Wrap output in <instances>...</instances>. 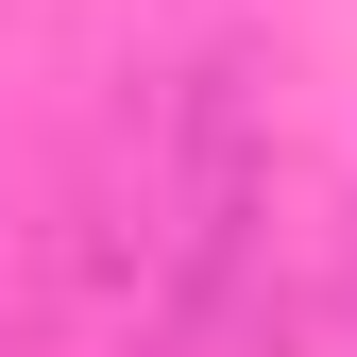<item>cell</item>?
<instances>
[{
  "label": "cell",
  "mask_w": 357,
  "mask_h": 357,
  "mask_svg": "<svg viewBox=\"0 0 357 357\" xmlns=\"http://www.w3.org/2000/svg\"><path fill=\"white\" fill-rule=\"evenodd\" d=\"M238 188H255V153H238V102L188 68L170 102L137 119V170H119V306H137V340H188L204 324V289H221V255H238Z\"/></svg>",
  "instance_id": "cell-1"
}]
</instances>
